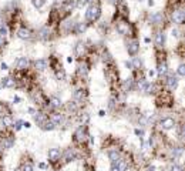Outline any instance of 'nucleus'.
<instances>
[{"instance_id":"49","label":"nucleus","mask_w":185,"mask_h":171,"mask_svg":"<svg viewBox=\"0 0 185 171\" xmlns=\"http://www.w3.org/2000/svg\"><path fill=\"white\" fill-rule=\"evenodd\" d=\"M2 70H7V64L6 63H2Z\"/></svg>"},{"instance_id":"25","label":"nucleus","mask_w":185,"mask_h":171,"mask_svg":"<svg viewBox=\"0 0 185 171\" xmlns=\"http://www.w3.org/2000/svg\"><path fill=\"white\" fill-rule=\"evenodd\" d=\"M34 67H36V70H39V71H44L46 69H47V61H46L44 58L36 60V61H34Z\"/></svg>"},{"instance_id":"13","label":"nucleus","mask_w":185,"mask_h":171,"mask_svg":"<svg viewBox=\"0 0 185 171\" xmlns=\"http://www.w3.org/2000/svg\"><path fill=\"white\" fill-rule=\"evenodd\" d=\"M33 116H34V121H36L37 125H40V127L47 121V116H46L44 113H41V111H36Z\"/></svg>"},{"instance_id":"10","label":"nucleus","mask_w":185,"mask_h":171,"mask_svg":"<svg viewBox=\"0 0 185 171\" xmlns=\"http://www.w3.org/2000/svg\"><path fill=\"white\" fill-rule=\"evenodd\" d=\"M150 21H151L152 24H155V26H161L162 23H164V14L162 13H154V14H151L150 16Z\"/></svg>"},{"instance_id":"41","label":"nucleus","mask_w":185,"mask_h":171,"mask_svg":"<svg viewBox=\"0 0 185 171\" xmlns=\"http://www.w3.org/2000/svg\"><path fill=\"white\" fill-rule=\"evenodd\" d=\"M21 125H23V123H21L20 120H17V121H16V124L13 125V127H14V130H16V131H19V130L21 128Z\"/></svg>"},{"instance_id":"35","label":"nucleus","mask_w":185,"mask_h":171,"mask_svg":"<svg viewBox=\"0 0 185 171\" xmlns=\"http://www.w3.org/2000/svg\"><path fill=\"white\" fill-rule=\"evenodd\" d=\"M9 114H10V111H9L7 106H6V104H2V103H0V117L9 116Z\"/></svg>"},{"instance_id":"4","label":"nucleus","mask_w":185,"mask_h":171,"mask_svg":"<svg viewBox=\"0 0 185 171\" xmlns=\"http://www.w3.org/2000/svg\"><path fill=\"white\" fill-rule=\"evenodd\" d=\"M61 158L64 160V163H70V161H74L77 158V153H76L74 148L68 147V148H66L64 153H61Z\"/></svg>"},{"instance_id":"11","label":"nucleus","mask_w":185,"mask_h":171,"mask_svg":"<svg viewBox=\"0 0 185 171\" xmlns=\"http://www.w3.org/2000/svg\"><path fill=\"white\" fill-rule=\"evenodd\" d=\"M165 39H167V36H165L164 32H158L155 34V44L158 49H162L165 46Z\"/></svg>"},{"instance_id":"6","label":"nucleus","mask_w":185,"mask_h":171,"mask_svg":"<svg viewBox=\"0 0 185 171\" xmlns=\"http://www.w3.org/2000/svg\"><path fill=\"white\" fill-rule=\"evenodd\" d=\"M160 125L162 130H171L177 125V123H175V120H174L172 117H165V118H162L160 121Z\"/></svg>"},{"instance_id":"29","label":"nucleus","mask_w":185,"mask_h":171,"mask_svg":"<svg viewBox=\"0 0 185 171\" xmlns=\"http://www.w3.org/2000/svg\"><path fill=\"white\" fill-rule=\"evenodd\" d=\"M2 123H3L4 127H12V125H13V118H12V116L9 114V116L2 117Z\"/></svg>"},{"instance_id":"38","label":"nucleus","mask_w":185,"mask_h":171,"mask_svg":"<svg viewBox=\"0 0 185 171\" xmlns=\"http://www.w3.org/2000/svg\"><path fill=\"white\" fill-rule=\"evenodd\" d=\"M178 74L181 76V77L185 76V66L184 64H179V67H178Z\"/></svg>"},{"instance_id":"34","label":"nucleus","mask_w":185,"mask_h":171,"mask_svg":"<svg viewBox=\"0 0 185 171\" xmlns=\"http://www.w3.org/2000/svg\"><path fill=\"white\" fill-rule=\"evenodd\" d=\"M33 164L31 163H23L20 165V170L19 171H33Z\"/></svg>"},{"instance_id":"18","label":"nucleus","mask_w":185,"mask_h":171,"mask_svg":"<svg viewBox=\"0 0 185 171\" xmlns=\"http://www.w3.org/2000/svg\"><path fill=\"white\" fill-rule=\"evenodd\" d=\"M37 36H39V39H41V40H47V39L50 37V29H49V26H43V27L39 30Z\"/></svg>"},{"instance_id":"30","label":"nucleus","mask_w":185,"mask_h":171,"mask_svg":"<svg viewBox=\"0 0 185 171\" xmlns=\"http://www.w3.org/2000/svg\"><path fill=\"white\" fill-rule=\"evenodd\" d=\"M56 77H57V80H60V81H64V80H66V71L63 70V69H57V70H56Z\"/></svg>"},{"instance_id":"16","label":"nucleus","mask_w":185,"mask_h":171,"mask_svg":"<svg viewBox=\"0 0 185 171\" xmlns=\"http://www.w3.org/2000/svg\"><path fill=\"white\" fill-rule=\"evenodd\" d=\"M157 71H158V76H160V77H162V76L167 74V71H168V66H167V61H165V60H162V61H158Z\"/></svg>"},{"instance_id":"46","label":"nucleus","mask_w":185,"mask_h":171,"mask_svg":"<svg viewBox=\"0 0 185 171\" xmlns=\"http://www.w3.org/2000/svg\"><path fill=\"white\" fill-rule=\"evenodd\" d=\"M39 168H41V170H46V168H47V165H46L44 163H40V164H39Z\"/></svg>"},{"instance_id":"50","label":"nucleus","mask_w":185,"mask_h":171,"mask_svg":"<svg viewBox=\"0 0 185 171\" xmlns=\"http://www.w3.org/2000/svg\"><path fill=\"white\" fill-rule=\"evenodd\" d=\"M66 3V0H56V4H63Z\"/></svg>"},{"instance_id":"44","label":"nucleus","mask_w":185,"mask_h":171,"mask_svg":"<svg viewBox=\"0 0 185 171\" xmlns=\"http://www.w3.org/2000/svg\"><path fill=\"white\" fill-rule=\"evenodd\" d=\"M125 66H127L130 70H134V67H132V63L131 61H125Z\"/></svg>"},{"instance_id":"1","label":"nucleus","mask_w":185,"mask_h":171,"mask_svg":"<svg viewBox=\"0 0 185 171\" xmlns=\"http://www.w3.org/2000/svg\"><path fill=\"white\" fill-rule=\"evenodd\" d=\"M101 16V9L98 4H91L86 12V19L87 21H95L98 20V17Z\"/></svg>"},{"instance_id":"7","label":"nucleus","mask_w":185,"mask_h":171,"mask_svg":"<svg viewBox=\"0 0 185 171\" xmlns=\"http://www.w3.org/2000/svg\"><path fill=\"white\" fill-rule=\"evenodd\" d=\"M14 144V137L13 136H6L0 140V147L3 148V150H9V148H12V146Z\"/></svg>"},{"instance_id":"20","label":"nucleus","mask_w":185,"mask_h":171,"mask_svg":"<svg viewBox=\"0 0 185 171\" xmlns=\"http://www.w3.org/2000/svg\"><path fill=\"white\" fill-rule=\"evenodd\" d=\"M17 36L20 39H23V40H29V39L31 37V32H30L29 29H26V27H21V29H19V32H17Z\"/></svg>"},{"instance_id":"51","label":"nucleus","mask_w":185,"mask_h":171,"mask_svg":"<svg viewBox=\"0 0 185 171\" xmlns=\"http://www.w3.org/2000/svg\"><path fill=\"white\" fill-rule=\"evenodd\" d=\"M172 36H175V37L179 36V34H178V30H172Z\"/></svg>"},{"instance_id":"45","label":"nucleus","mask_w":185,"mask_h":171,"mask_svg":"<svg viewBox=\"0 0 185 171\" xmlns=\"http://www.w3.org/2000/svg\"><path fill=\"white\" fill-rule=\"evenodd\" d=\"M91 0H83V2H80L78 3V6H84V4H87V3H90Z\"/></svg>"},{"instance_id":"12","label":"nucleus","mask_w":185,"mask_h":171,"mask_svg":"<svg viewBox=\"0 0 185 171\" xmlns=\"http://www.w3.org/2000/svg\"><path fill=\"white\" fill-rule=\"evenodd\" d=\"M29 67V58H26V57H20V58H17V61H16V69L19 71H23L26 70Z\"/></svg>"},{"instance_id":"14","label":"nucleus","mask_w":185,"mask_h":171,"mask_svg":"<svg viewBox=\"0 0 185 171\" xmlns=\"http://www.w3.org/2000/svg\"><path fill=\"white\" fill-rule=\"evenodd\" d=\"M74 53H76L77 57H83L84 53H86V44L83 42H78L77 44H76V47H74Z\"/></svg>"},{"instance_id":"42","label":"nucleus","mask_w":185,"mask_h":171,"mask_svg":"<svg viewBox=\"0 0 185 171\" xmlns=\"http://www.w3.org/2000/svg\"><path fill=\"white\" fill-rule=\"evenodd\" d=\"M135 134L137 136H140V137H142V136H144V131L140 130V128H135Z\"/></svg>"},{"instance_id":"48","label":"nucleus","mask_w":185,"mask_h":171,"mask_svg":"<svg viewBox=\"0 0 185 171\" xmlns=\"http://www.w3.org/2000/svg\"><path fill=\"white\" fill-rule=\"evenodd\" d=\"M2 26H4V20H3V16L0 14V27H2Z\"/></svg>"},{"instance_id":"53","label":"nucleus","mask_w":185,"mask_h":171,"mask_svg":"<svg viewBox=\"0 0 185 171\" xmlns=\"http://www.w3.org/2000/svg\"><path fill=\"white\" fill-rule=\"evenodd\" d=\"M100 116H101V117H103V116H105V113H104V111H103V110H100Z\"/></svg>"},{"instance_id":"23","label":"nucleus","mask_w":185,"mask_h":171,"mask_svg":"<svg viewBox=\"0 0 185 171\" xmlns=\"http://www.w3.org/2000/svg\"><path fill=\"white\" fill-rule=\"evenodd\" d=\"M134 86H135V84H134V79H132V77H128V79L123 83V88H124V91L125 93L131 91L132 88H134Z\"/></svg>"},{"instance_id":"22","label":"nucleus","mask_w":185,"mask_h":171,"mask_svg":"<svg viewBox=\"0 0 185 171\" xmlns=\"http://www.w3.org/2000/svg\"><path fill=\"white\" fill-rule=\"evenodd\" d=\"M74 26H76V23L68 19V20H66L64 23H63L61 27H63V30H64L66 33H71V32H74Z\"/></svg>"},{"instance_id":"9","label":"nucleus","mask_w":185,"mask_h":171,"mask_svg":"<svg viewBox=\"0 0 185 171\" xmlns=\"http://www.w3.org/2000/svg\"><path fill=\"white\" fill-rule=\"evenodd\" d=\"M61 158V151L58 148H50L49 150V160L51 163H57L58 160Z\"/></svg>"},{"instance_id":"3","label":"nucleus","mask_w":185,"mask_h":171,"mask_svg":"<svg viewBox=\"0 0 185 171\" xmlns=\"http://www.w3.org/2000/svg\"><path fill=\"white\" fill-rule=\"evenodd\" d=\"M138 50H140V43H138V40H135V39L128 40V42H127L128 54H130V56H135L137 53H138Z\"/></svg>"},{"instance_id":"8","label":"nucleus","mask_w":185,"mask_h":171,"mask_svg":"<svg viewBox=\"0 0 185 171\" xmlns=\"http://www.w3.org/2000/svg\"><path fill=\"white\" fill-rule=\"evenodd\" d=\"M108 158H110L111 164H117L120 160H121L120 150H117V148H111V150H108Z\"/></svg>"},{"instance_id":"52","label":"nucleus","mask_w":185,"mask_h":171,"mask_svg":"<svg viewBox=\"0 0 185 171\" xmlns=\"http://www.w3.org/2000/svg\"><path fill=\"white\" fill-rule=\"evenodd\" d=\"M23 125H24L26 128H30V127H31V125H30V123H23Z\"/></svg>"},{"instance_id":"39","label":"nucleus","mask_w":185,"mask_h":171,"mask_svg":"<svg viewBox=\"0 0 185 171\" xmlns=\"http://www.w3.org/2000/svg\"><path fill=\"white\" fill-rule=\"evenodd\" d=\"M171 171H184V168H182V165H179V164H172Z\"/></svg>"},{"instance_id":"21","label":"nucleus","mask_w":185,"mask_h":171,"mask_svg":"<svg viewBox=\"0 0 185 171\" xmlns=\"http://www.w3.org/2000/svg\"><path fill=\"white\" fill-rule=\"evenodd\" d=\"M117 32H118L120 34H128L130 33V26H128V23H125V21L118 23V24H117Z\"/></svg>"},{"instance_id":"26","label":"nucleus","mask_w":185,"mask_h":171,"mask_svg":"<svg viewBox=\"0 0 185 171\" xmlns=\"http://www.w3.org/2000/svg\"><path fill=\"white\" fill-rule=\"evenodd\" d=\"M49 106H51L53 109H60L63 106V103H61V100L58 99V97H56V96H53L51 99H50V103H49Z\"/></svg>"},{"instance_id":"27","label":"nucleus","mask_w":185,"mask_h":171,"mask_svg":"<svg viewBox=\"0 0 185 171\" xmlns=\"http://www.w3.org/2000/svg\"><path fill=\"white\" fill-rule=\"evenodd\" d=\"M182 153H184V150H182V147H175V148H172V150H171V155L174 157V160L181 158Z\"/></svg>"},{"instance_id":"24","label":"nucleus","mask_w":185,"mask_h":171,"mask_svg":"<svg viewBox=\"0 0 185 171\" xmlns=\"http://www.w3.org/2000/svg\"><path fill=\"white\" fill-rule=\"evenodd\" d=\"M2 86L3 87H7V88H13L16 86V80L13 79V77H4L2 80Z\"/></svg>"},{"instance_id":"32","label":"nucleus","mask_w":185,"mask_h":171,"mask_svg":"<svg viewBox=\"0 0 185 171\" xmlns=\"http://www.w3.org/2000/svg\"><path fill=\"white\" fill-rule=\"evenodd\" d=\"M157 88H158V86H157L155 83L148 84V86H147V90H145V93H147V94H154V93H157Z\"/></svg>"},{"instance_id":"40","label":"nucleus","mask_w":185,"mask_h":171,"mask_svg":"<svg viewBox=\"0 0 185 171\" xmlns=\"http://www.w3.org/2000/svg\"><path fill=\"white\" fill-rule=\"evenodd\" d=\"M0 34H2V37H4V36L7 34V27H6V24L0 27Z\"/></svg>"},{"instance_id":"31","label":"nucleus","mask_w":185,"mask_h":171,"mask_svg":"<svg viewBox=\"0 0 185 171\" xmlns=\"http://www.w3.org/2000/svg\"><path fill=\"white\" fill-rule=\"evenodd\" d=\"M41 128H43V130H54V128H56V125H54V123L50 120V118H47V121L41 125Z\"/></svg>"},{"instance_id":"19","label":"nucleus","mask_w":185,"mask_h":171,"mask_svg":"<svg viewBox=\"0 0 185 171\" xmlns=\"http://www.w3.org/2000/svg\"><path fill=\"white\" fill-rule=\"evenodd\" d=\"M50 120L53 121L54 125L57 127V125H61L63 123H64V116L60 113H54V114H51V118H50Z\"/></svg>"},{"instance_id":"43","label":"nucleus","mask_w":185,"mask_h":171,"mask_svg":"<svg viewBox=\"0 0 185 171\" xmlns=\"http://www.w3.org/2000/svg\"><path fill=\"white\" fill-rule=\"evenodd\" d=\"M111 171H120L118 165L117 164H111Z\"/></svg>"},{"instance_id":"15","label":"nucleus","mask_w":185,"mask_h":171,"mask_svg":"<svg viewBox=\"0 0 185 171\" xmlns=\"http://www.w3.org/2000/svg\"><path fill=\"white\" fill-rule=\"evenodd\" d=\"M165 83H167V86H168V88L171 90V91L178 87V79L175 77V76H169L168 79L165 80Z\"/></svg>"},{"instance_id":"47","label":"nucleus","mask_w":185,"mask_h":171,"mask_svg":"<svg viewBox=\"0 0 185 171\" xmlns=\"http://www.w3.org/2000/svg\"><path fill=\"white\" fill-rule=\"evenodd\" d=\"M4 43H6V42H4V37H2V36H0V47H3Z\"/></svg>"},{"instance_id":"2","label":"nucleus","mask_w":185,"mask_h":171,"mask_svg":"<svg viewBox=\"0 0 185 171\" xmlns=\"http://www.w3.org/2000/svg\"><path fill=\"white\" fill-rule=\"evenodd\" d=\"M87 137H90L88 133H87V127L86 124L80 125L77 130H76V133H74V140L77 143H84L87 140Z\"/></svg>"},{"instance_id":"37","label":"nucleus","mask_w":185,"mask_h":171,"mask_svg":"<svg viewBox=\"0 0 185 171\" xmlns=\"http://www.w3.org/2000/svg\"><path fill=\"white\" fill-rule=\"evenodd\" d=\"M117 103H118V101H117ZM117 103H115V99H114V97H111L110 101H108V109H110V110H114V107H115V104H117Z\"/></svg>"},{"instance_id":"36","label":"nucleus","mask_w":185,"mask_h":171,"mask_svg":"<svg viewBox=\"0 0 185 171\" xmlns=\"http://www.w3.org/2000/svg\"><path fill=\"white\" fill-rule=\"evenodd\" d=\"M31 3H33V6H34V7L40 9L41 6L44 4V0H31Z\"/></svg>"},{"instance_id":"33","label":"nucleus","mask_w":185,"mask_h":171,"mask_svg":"<svg viewBox=\"0 0 185 171\" xmlns=\"http://www.w3.org/2000/svg\"><path fill=\"white\" fill-rule=\"evenodd\" d=\"M147 86H148V83H147V80H144V79H141L138 81V84H137V87H138L140 91H145L147 90Z\"/></svg>"},{"instance_id":"17","label":"nucleus","mask_w":185,"mask_h":171,"mask_svg":"<svg viewBox=\"0 0 185 171\" xmlns=\"http://www.w3.org/2000/svg\"><path fill=\"white\" fill-rule=\"evenodd\" d=\"M77 73H78V76H80L81 79H83V77L86 79L87 74H88V66H87L86 63H80L78 67H77Z\"/></svg>"},{"instance_id":"28","label":"nucleus","mask_w":185,"mask_h":171,"mask_svg":"<svg viewBox=\"0 0 185 171\" xmlns=\"http://www.w3.org/2000/svg\"><path fill=\"white\" fill-rule=\"evenodd\" d=\"M86 29H87V23H76V27H74V32L77 34H81V33H84L86 32Z\"/></svg>"},{"instance_id":"54","label":"nucleus","mask_w":185,"mask_h":171,"mask_svg":"<svg viewBox=\"0 0 185 171\" xmlns=\"http://www.w3.org/2000/svg\"><path fill=\"white\" fill-rule=\"evenodd\" d=\"M110 2H111V3H115V2H117V0H110Z\"/></svg>"},{"instance_id":"5","label":"nucleus","mask_w":185,"mask_h":171,"mask_svg":"<svg viewBox=\"0 0 185 171\" xmlns=\"http://www.w3.org/2000/svg\"><path fill=\"white\" fill-rule=\"evenodd\" d=\"M172 21L177 23V24H182L184 23V19H185V13L182 9H175L172 12Z\"/></svg>"}]
</instances>
